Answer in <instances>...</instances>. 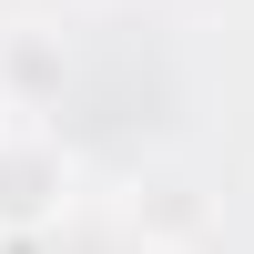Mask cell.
I'll list each match as a JSON object with an SVG mask.
<instances>
[{
	"mask_svg": "<svg viewBox=\"0 0 254 254\" xmlns=\"http://www.w3.org/2000/svg\"><path fill=\"white\" fill-rule=\"evenodd\" d=\"M61 203H71V153L31 122L0 132V234H41V224H61Z\"/></svg>",
	"mask_w": 254,
	"mask_h": 254,
	"instance_id": "cell-1",
	"label": "cell"
},
{
	"mask_svg": "<svg viewBox=\"0 0 254 254\" xmlns=\"http://www.w3.org/2000/svg\"><path fill=\"white\" fill-rule=\"evenodd\" d=\"M61 81H71L61 31H41V20L0 31V112H51V102H61Z\"/></svg>",
	"mask_w": 254,
	"mask_h": 254,
	"instance_id": "cell-2",
	"label": "cell"
}]
</instances>
